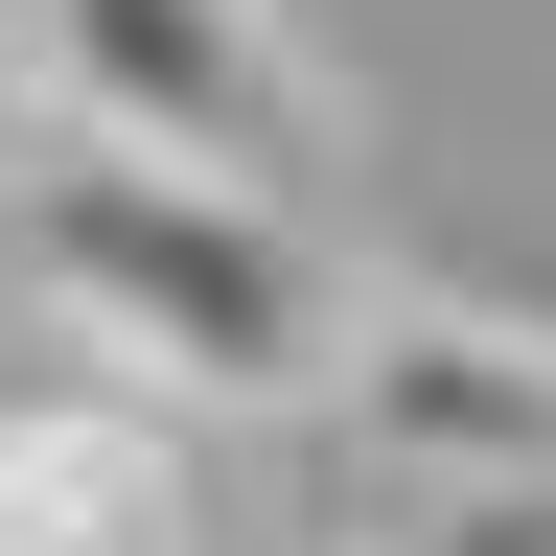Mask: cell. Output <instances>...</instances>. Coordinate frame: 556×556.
I'll list each match as a JSON object with an SVG mask.
<instances>
[{
	"instance_id": "obj_2",
	"label": "cell",
	"mask_w": 556,
	"mask_h": 556,
	"mask_svg": "<svg viewBox=\"0 0 556 556\" xmlns=\"http://www.w3.org/2000/svg\"><path fill=\"white\" fill-rule=\"evenodd\" d=\"M24 24L47 139H139L208 186H325V70L278 47V0H0Z\"/></svg>"
},
{
	"instance_id": "obj_3",
	"label": "cell",
	"mask_w": 556,
	"mask_h": 556,
	"mask_svg": "<svg viewBox=\"0 0 556 556\" xmlns=\"http://www.w3.org/2000/svg\"><path fill=\"white\" fill-rule=\"evenodd\" d=\"M325 394L394 486H556V348L486 325V302H371Z\"/></svg>"
},
{
	"instance_id": "obj_5",
	"label": "cell",
	"mask_w": 556,
	"mask_h": 556,
	"mask_svg": "<svg viewBox=\"0 0 556 556\" xmlns=\"http://www.w3.org/2000/svg\"><path fill=\"white\" fill-rule=\"evenodd\" d=\"M371 556H556V486H394Z\"/></svg>"
},
{
	"instance_id": "obj_4",
	"label": "cell",
	"mask_w": 556,
	"mask_h": 556,
	"mask_svg": "<svg viewBox=\"0 0 556 556\" xmlns=\"http://www.w3.org/2000/svg\"><path fill=\"white\" fill-rule=\"evenodd\" d=\"M0 556H208L163 394L93 371V394H24V417H0Z\"/></svg>"
},
{
	"instance_id": "obj_1",
	"label": "cell",
	"mask_w": 556,
	"mask_h": 556,
	"mask_svg": "<svg viewBox=\"0 0 556 556\" xmlns=\"http://www.w3.org/2000/svg\"><path fill=\"white\" fill-rule=\"evenodd\" d=\"M0 255H24V302L93 348L116 394L163 417H302L348 371V278L302 232V186H208V163H139V139H47L24 186H0Z\"/></svg>"
}]
</instances>
